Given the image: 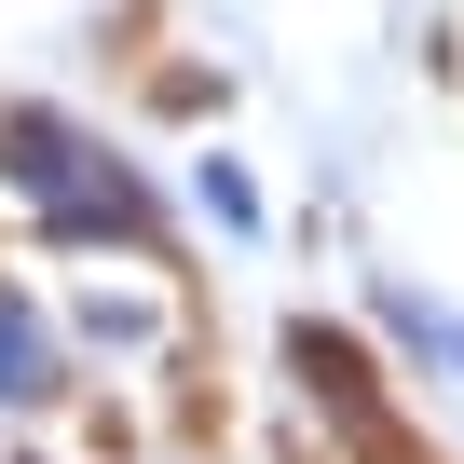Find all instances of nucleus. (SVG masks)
Returning a JSON list of instances; mask_svg holds the SVG:
<instances>
[{
    "label": "nucleus",
    "instance_id": "obj_1",
    "mask_svg": "<svg viewBox=\"0 0 464 464\" xmlns=\"http://www.w3.org/2000/svg\"><path fill=\"white\" fill-rule=\"evenodd\" d=\"M0 396H55V382H42V328H28V314H0Z\"/></svg>",
    "mask_w": 464,
    "mask_h": 464
}]
</instances>
